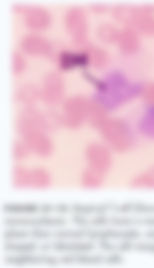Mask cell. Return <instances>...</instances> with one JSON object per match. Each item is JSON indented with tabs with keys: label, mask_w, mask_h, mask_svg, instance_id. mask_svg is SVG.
<instances>
[{
	"label": "cell",
	"mask_w": 154,
	"mask_h": 268,
	"mask_svg": "<svg viewBox=\"0 0 154 268\" xmlns=\"http://www.w3.org/2000/svg\"><path fill=\"white\" fill-rule=\"evenodd\" d=\"M133 186L138 189H154V168L139 176L134 181Z\"/></svg>",
	"instance_id": "14"
},
{
	"label": "cell",
	"mask_w": 154,
	"mask_h": 268,
	"mask_svg": "<svg viewBox=\"0 0 154 268\" xmlns=\"http://www.w3.org/2000/svg\"><path fill=\"white\" fill-rule=\"evenodd\" d=\"M112 202L99 204L75 203L71 205L74 213L87 216L88 215L106 214L112 211Z\"/></svg>",
	"instance_id": "8"
},
{
	"label": "cell",
	"mask_w": 154,
	"mask_h": 268,
	"mask_svg": "<svg viewBox=\"0 0 154 268\" xmlns=\"http://www.w3.org/2000/svg\"><path fill=\"white\" fill-rule=\"evenodd\" d=\"M30 38L26 41L30 43V45H25V50L31 53H41L46 49V44L42 39L39 38Z\"/></svg>",
	"instance_id": "17"
},
{
	"label": "cell",
	"mask_w": 154,
	"mask_h": 268,
	"mask_svg": "<svg viewBox=\"0 0 154 268\" xmlns=\"http://www.w3.org/2000/svg\"><path fill=\"white\" fill-rule=\"evenodd\" d=\"M27 22L30 26L33 28H43L48 22L46 14L42 11L34 10L29 14Z\"/></svg>",
	"instance_id": "15"
},
{
	"label": "cell",
	"mask_w": 154,
	"mask_h": 268,
	"mask_svg": "<svg viewBox=\"0 0 154 268\" xmlns=\"http://www.w3.org/2000/svg\"><path fill=\"white\" fill-rule=\"evenodd\" d=\"M3 261L10 265L23 266L46 265L56 266L60 262L57 257L48 254H35L29 253L23 254H10L6 255Z\"/></svg>",
	"instance_id": "2"
},
{
	"label": "cell",
	"mask_w": 154,
	"mask_h": 268,
	"mask_svg": "<svg viewBox=\"0 0 154 268\" xmlns=\"http://www.w3.org/2000/svg\"><path fill=\"white\" fill-rule=\"evenodd\" d=\"M39 248L43 252H47L52 249V243L45 242L39 246Z\"/></svg>",
	"instance_id": "26"
},
{
	"label": "cell",
	"mask_w": 154,
	"mask_h": 268,
	"mask_svg": "<svg viewBox=\"0 0 154 268\" xmlns=\"http://www.w3.org/2000/svg\"><path fill=\"white\" fill-rule=\"evenodd\" d=\"M122 253L118 252H112L105 256L104 263L108 265H120L124 262Z\"/></svg>",
	"instance_id": "20"
},
{
	"label": "cell",
	"mask_w": 154,
	"mask_h": 268,
	"mask_svg": "<svg viewBox=\"0 0 154 268\" xmlns=\"http://www.w3.org/2000/svg\"><path fill=\"white\" fill-rule=\"evenodd\" d=\"M24 136L28 148L39 156L46 157L51 153V141L40 130L31 132Z\"/></svg>",
	"instance_id": "5"
},
{
	"label": "cell",
	"mask_w": 154,
	"mask_h": 268,
	"mask_svg": "<svg viewBox=\"0 0 154 268\" xmlns=\"http://www.w3.org/2000/svg\"><path fill=\"white\" fill-rule=\"evenodd\" d=\"M95 247L92 241L82 240H60L52 243V249L64 254H76L91 252Z\"/></svg>",
	"instance_id": "4"
},
{
	"label": "cell",
	"mask_w": 154,
	"mask_h": 268,
	"mask_svg": "<svg viewBox=\"0 0 154 268\" xmlns=\"http://www.w3.org/2000/svg\"><path fill=\"white\" fill-rule=\"evenodd\" d=\"M102 173L90 167L86 170L83 175L82 183L83 186L90 189L99 188L102 183Z\"/></svg>",
	"instance_id": "13"
},
{
	"label": "cell",
	"mask_w": 154,
	"mask_h": 268,
	"mask_svg": "<svg viewBox=\"0 0 154 268\" xmlns=\"http://www.w3.org/2000/svg\"><path fill=\"white\" fill-rule=\"evenodd\" d=\"M3 223L8 227L39 228L62 227L67 221L62 217L42 215L38 217L10 216L4 219Z\"/></svg>",
	"instance_id": "1"
},
{
	"label": "cell",
	"mask_w": 154,
	"mask_h": 268,
	"mask_svg": "<svg viewBox=\"0 0 154 268\" xmlns=\"http://www.w3.org/2000/svg\"><path fill=\"white\" fill-rule=\"evenodd\" d=\"M30 232V238L36 239L45 240L54 237V232L46 228H32Z\"/></svg>",
	"instance_id": "18"
},
{
	"label": "cell",
	"mask_w": 154,
	"mask_h": 268,
	"mask_svg": "<svg viewBox=\"0 0 154 268\" xmlns=\"http://www.w3.org/2000/svg\"><path fill=\"white\" fill-rule=\"evenodd\" d=\"M54 205L49 203H45L39 205V211L42 215H49L54 212Z\"/></svg>",
	"instance_id": "24"
},
{
	"label": "cell",
	"mask_w": 154,
	"mask_h": 268,
	"mask_svg": "<svg viewBox=\"0 0 154 268\" xmlns=\"http://www.w3.org/2000/svg\"><path fill=\"white\" fill-rule=\"evenodd\" d=\"M31 169L22 166H15L13 171V184L17 189L30 188Z\"/></svg>",
	"instance_id": "12"
},
{
	"label": "cell",
	"mask_w": 154,
	"mask_h": 268,
	"mask_svg": "<svg viewBox=\"0 0 154 268\" xmlns=\"http://www.w3.org/2000/svg\"><path fill=\"white\" fill-rule=\"evenodd\" d=\"M148 240V241L134 242L133 251L142 253L154 254V240Z\"/></svg>",
	"instance_id": "19"
},
{
	"label": "cell",
	"mask_w": 154,
	"mask_h": 268,
	"mask_svg": "<svg viewBox=\"0 0 154 268\" xmlns=\"http://www.w3.org/2000/svg\"><path fill=\"white\" fill-rule=\"evenodd\" d=\"M28 148L27 144L16 143L14 149V157L15 160H21L25 158L28 154Z\"/></svg>",
	"instance_id": "21"
},
{
	"label": "cell",
	"mask_w": 154,
	"mask_h": 268,
	"mask_svg": "<svg viewBox=\"0 0 154 268\" xmlns=\"http://www.w3.org/2000/svg\"><path fill=\"white\" fill-rule=\"evenodd\" d=\"M43 96L48 103L54 104L60 100L62 94V83L58 75H52L45 80Z\"/></svg>",
	"instance_id": "9"
},
{
	"label": "cell",
	"mask_w": 154,
	"mask_h": 268,
	"mask_svg": "<svg viewBox=\"0 0 154 268\" xmlns=\"http://www.w3.org/2000/svg\"><path fill=\"white\" fill-rule=\"evenodd\" d=\"M1 209L11 216H25L39 212V205L33 202H7L2 205Z\"/></svg>",
	"instance_id": "7"
},
{
	"label": "cell",
	"mask_w": 154,
	"mask_h": 268,
	"mask_svg": "<svg viewBox=\"0 0 154 268\" xmlns=\"http://www.w3.org/2000/svg\"><path fill=\"white\" fill-rule=\"evenodd\" d=\"M38 248V245L33 241H6L3 244V249L11 254L32 253Z\"/></svg>",
	"instance_id": "11"
},
{
	"label": "cell",
	"mask_w": 154,
	"mask_h": 268,
	"mask_svg": "<svg viewBox=\"0 0 154 268\" xmlns=\"http://www.w3.org/2000/svg\"><path fill=\"white\" fill-rule=\"evenodd\" d=\"M3 238L6 241H19L30 238V232L17 227H9L3 232Z\"/></svg>",
	"instance_id": "16"
},
{
	"label": "cell",
	"mask_w": 154,
	"mask_h": 268,
	"mask_svg": "<svg viewBox=\"0 0 154 268\" xmlns=\"http://www.w3.org/2000/svg\"><path fill=\"white\" fill-rule=\"evenodd\" d=\"M54 210L58 213L65 214L72 211L71 205L65 203H58L54 205Z\"/></svg>",
	"instance_id": "23"
},
{
	"label": "cell",
	"mask_w": 154,
	"mask_h": 268,
	"mask_svg": "<svg viewBox=\"0 0 154 268\" xmlns=\"http://www.w3.org/2000/svg\"><path fill=\"white\" fill-rule=\"evenodd\" d=\"M90 253L64 254L59 259V262L64 265L77 264L84 265H97L104 263V255L99 253L92 254Z\"/></svg>",
	"instance_id": "6"
},
{
	"label": "cell",
	"mask_w": 154,
	"mask_h": 268,
	"mask_svg": "<svg viewBox=\"0 0 154 268\" xmlns=\"http://www.w3.org/2000/svg\"><path fill=\"white\" fill-rule=\"evenodd\" d=\"M144 236L147 239L154 240V227L150 228L144 233Z\"/></svg>",
	"instance_id": "25"
},
{
	"label": "cell",
	"mask_w": 154,
	"mask_h": 268,
	"mask_svg": "<svg viewBox=\"0 0 154 268\" xmlns=\"http://www.w3.org/2000/svg\"><path fill=\"white\" fill-rule=\"evenodd\" d=\"M24 89H22L20 91V96L23 99V100H26L27 101H31L33 100V99H35L36 96V91L33 87H25Z\"/></svg>",
	"instance_id": "22"
},
{
	"label": "cell",
	"mask_w": 154,
	"mask_h": 268,
	"mask_svg": "<svg viewBox=\"0 0 154 268\" xmlns=\"http://www.w3.org/2000/svg\"><path fill=\"white\" fill-rule=\"evenodd\" d=\"M112 211L117 214L154 216V203L140 201L125 202L121 204L114 202Z\"/></svg>",
	"instance_id": "3"
},
{
	"label": "cell",
	"mask_w": 154,
	"mask_h": 268,
	"mask_svg": "<svg viewBox=\"0 0 154 268\" xmlns=\"http://www.w3.org/2000/svg\"><path fill=\"white\" fill-rule=\"evenodd\" d=\"M51 182L48 172L41 167L31 169L30 188L42 190L47 188Z\"/></svg>",
	"instance_id": "10"
}]
</instances>
